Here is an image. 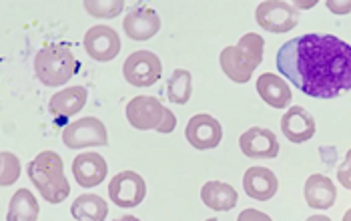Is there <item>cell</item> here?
<instances>
[{"instance_id":"cell-1","label":"cell","mask_w":351,"mask_h":221,"mask_svg":"<svg viewBox=\"0 0 351 221\" xmlns=\"http://www.w3.org/2000/svg\"><path fill=\"white\" fill-rule=\"evenodd\" d=\"M277 69L313 99H337L351 91V45L335 34H303L281 45Z\"/></svg>"},{"instance_id":"cell-24","label":"cell","mask_w":351,"mask_h":221,"mask_svg":"<svg viewBox=\"0 0 351 221\" xmlns=\"http://www.w3.org/2000/svg\"><path fill=\"white\" fill-rule=\"evenodd\" d=\"M84 8L90 16H97V19H114L119 16L123 10H125V2L117 0V2H110V0H86L84 2Z\"/></svg>"},{"instance_id":"cell-6","label":"cell","mask_w":351,"mask_h":221,"mask_svg":"<svg viewBox=\"0 0 351 221\" xmlns=\"http://www.w3.org/2000/svg\"><path fill=\"white\" fill-rule=\"evenodd\" d=\"M123 77L133 86H153L162 77V62L151 51H135L123 62Z\"/></svg>"},{"instance_id":"cell-25","label":"cell","mask_w":351,"mask_h":221,"mask_svg":"<svg viewBox=\"0 0 351 221\" xmlns=\"http://www.w3.org/2000/svg\"><path fill=\"white\" fill-rule=\"evenodd\" d=\"M0 161H2L0 185L2 187H8V185H12L21 177V161H19V157L14 153H8V151H2Z\"/></svg>"},{"instance_id":"cell-3","label":"cell","mask_w":351,"mask_h":221,"mask_svg":"<svg viewBox=\"0 0 351 221\" xmlns=\"http://www.w3.org/2000/svg\"><path fill=\"white\" fill-rule=\"evenodd\" d=\"M263 45L265 40L259 34L247 32L239 38L237 45L225 47L219 55V65L225 77H229L233 83H249L253 71L263 60Z\"/></svg>"},{"instance_id":"cell-15","label":"cell","mask_w":351,"mask_h":221,"mask_svg":"<svg viewBox=\"0 0 351 221\" xmlns=\"http://www.w3.org/2000/svg\"><path fill=\"white\" fill-rule=\"evenodd\" d=\"M281 131L291 143H305L315 135V119L303 107H291L281 117Z\"/></svg>"},{"instance_id":"cell-29","label":"cell","mask_w":351,"mask_h":221,"mask_svg":"<svg viewBox=\"0 0 351 221\" xmlns=\"http://www.w3.org/2000/svg\"><path fill=\"white\" fill-rule=\"evenodd\" d=\"M327 8L333 10L335 14H348L351 12V2H327Z\"/></svg>"},{"instance_id":"cell-12","label":"cell","mask_w":351,"mask_h":221,"mask_svg":"<svg viewBox=\"0 0 351 221\" xmlns=\"http://www.w3.org/2000/svg\"><path fill=\"white\" fill-rule=\"evenodd\" d=\"M239 147L249 159H275L279 155L277 135L265 127H251L239 137Z\"/></svg>"},{"instance_id":"cell-10","label":"cell","mask_w":351,"mask_h":221,"mask_svg":"<svg viewBox=\"0 0 351 221\" xmlns=\"http://www.w3.org/2000/svg\"><path fill=\"white\" fill-rule=\"evenodd\" d=\"M84 51L86 55L99 62H108L121 53V36L114 28L99 25L86 30L84 34Z\"/></svg>"},{"instance_id":"cell-4","label":"cell","mask_w":351,"mask_h":221,"mask_svg":"<svg viewBox=\"0 0 351 221\" xmlns=\"http://www.w3.org/2000/svg\"><path fill=\"white\" fill-rule=\"evenodd\" d=\"M79 67L81 65L73 51L64 45H49L34 56V73L38 81L47 86L69 83L77 75Z\"/></svg>"},{"instance_id":"cell-19","label":"cell","mask_w":351,"mask_h":221,"mask_svg":"<svg viewBox=\"0 0 351 221\" xmlns=\"http://www.w3.org/2000/svg\"><path fill=\"white\" fill-rule=\"evenodd\" d=\"M86 89L84 86H66L60 93H54L49 103V109L58 119H69L84 109L86 105Z\"/></svg>"},{"instance_id":"cell-32","label":"cell","mask_w":351,"mask_h":221,"mask_svg":"<svg viewBox=\"0 0 351 221\" xmlns=\"http://www.w3.org/2000/svg\"><path fill=\"white\" fill-rule=\"evenodd\" d=\"M343 221H351V209H350V211H346V216H343Z\"/></svg>"},{"instance_id":"cell-20","label":"cell","mask_w":351,"mask_h":221,"mask_svg":"<svg viewBox=\"0 0 351 221\" xmlns=\"http://www.w3.org/2000/svg\"><path fill=\"white\" fill-rule=\"evenodd\" d=\"M201 199L213 211H231L237 205V191L223 181H207L201 187Z\"/></svg>"},{"instance_id":"cell-27","label":"cell","mask_w":351,"mask_h":221,"mask_svg":"<svg viewBox=\"0 0 351 221\" xmlns=\"http://www.w3.org/2000/svg\"><path fill=\"white\" fill-rule=\"evenodd\" d=\"M175 127H177V117H175V113L171 109H167L165 113V121H162V125L159 127V133L162 135H169V133H173L175 131Z\"/></svg>"},{"instance_id":"cell-8","label":"cell","mask_w":351,"mask_h":221,"mask_svg":"<svg viewBox=\"0 0 351 221\" xmlns=\"http://www.w3.org/2000/svg\"><path fill=\"white\" fill-rule=\"evenodd\" d=\"M167 109L161 105L159 99L149 95H138L127 103V121L136 131H159L165 121Z\"/></svg>"},{"instance_id":"cell-16","label":"cell","mask_w":351,"mask_h":221,"mask_svg":"<svg viewBox=\"0 0 351 221\" xmlns=\"http://www.w3.org/2000/svg\"><path fill=\"white\" fill-rule=\"evenodd\" d=\"M243 189L251 199L269 201L279 189L277 175L267 167H251L243 175Z\"/></svg>"},{"instance_id":"cell-23","label":"cell","mask_w":351,"mask_h":221,"mask_svg":"<svg viewBox=\"0 0 351 221\" xmlns=\"http://www.w3.org/2000/svg\"><path fill=\"white\" fill-rule=\"evenodd\" d=\"M191 93H193V75L185 69L173 71L167 83V99L175 105H185L189 103Z\"/></svg>"},{"instance_id":"cell-33","label":"cell","mask_w":351,"mask_h":221,"mask_svg":"<svg viewBox=\"0 0 351 221\" xmlns=\"http://www.w3.org/2000/svg\"><path fill=\"white\" fill-rule=\"evenodd\" d=\"M205 221H217V220H215V218H211V220H205Z\"/></svg>"},{"instance_id":"cell-26","label":"cell","mask_w":351,"mask_h":221,"mask_svg":"<svg viewBox=\"0 0 351 221\" xmlns=\"http://www.w3.org/2000/svg\"><path fill=\"white\" fill-rule=\"evenodd\" d=\"M337 179H339V183H341L346 189H351V149L348 151L343 163L337 169Z\"/></svg>"},{"instance_id":"cell-22","label":"cell","mask_w":351,"mask_h":221,"mask_svg":"<svg viewBox=\"0 0 351 221\" xmlns=\"http://www.w3.org/2000/svg\"><path fill=\"white\" fill-rule=\"evenodd\" d=\"M38 209V201L30 194V189H19L10 199L6 221H36Z\"/></svg>"},{"instance_id":"cell-5","label":"cell","mask_w":351,"mask_h":221,"mask_svg":"<svg viewBox=\"0 0 351 221\" xmlns=\"http://www.w3.org/2000/svg\"><path fill=\"white\" fill-rule=\"evenodd\" d=\"M62 143L69 149H84V147H107V127L97 117H82L79 121L69 123L62 129Z\"/></svg>"},{"instance_id":"cell-13","label":"cell","mask_w":351,"mask_h":221,"mask_svg":"<svg viewBox=\"0 0 351 221\" xmlns=\"http://www.w3.org/2000/svg\"><path fill=\"white\" fill-rule=\"evenodd\" d=\"M123 28L129 38L141 43V40L153 38L161 30V19L153 8L143 4V6H135L127 12V16L123 21Z\"/></svg>"},{"instance_id":"cell-31","label":"cell","mask_w":351,"mask_h":221,"mask_svg":"<svg viewBox=\"0 0 351 221\" xmlns=\"http://www.w3.org/2000/svg\"><path fill=\"white\" fill-rule=\"evenodd\" d=\"M114 221H138V218H135V216H125V218H119V220Z\"/></svg>"},{"instance_id":"cell-7","label":"cell","mask_w":351,"mask_h":221,"mask_svg":"<svg viewBox=\"0 0 351 221\" xmlns=\"http://www.w3.org/2000/svg\"><path fill=\"white\" fill-rule=\"evenodd\" d=\"M255 19L259 23V27L275 32V34H283L287 30H293L299 23V10L295 4L291 2H283V0H265L257 6Z\"/></svg>"},{"instance_id":"cell-2","label":"cell","mask_w":351,"mask_h":221,"mask_svg":"<svg viewBox=\"0 0 351 221\" xmlns=\"http://www.w3.org/2000/svg\"><path fill=\"white\" fill-rule=\"evenodd\" d=\"M28 179L49 203H62L71 195V183L64 175L62 157L56 151H40L28 163Z\"/></svg>"},{"instance_id":"cell-30","label":"cell","mask_w":351,"mask_h":221,"mask_svg":"<svg viewBox=\"0 0 351 221\" xmlns=\"http://www.w3.org/2000/svg\"><path fill=\"white\" fill-rule=\"evenodd\" d=\"M307 221H331L327 216H311V218H307Z\"/></svg>"},{"instance_id":"cell-21","label":"cell","mask_w":351,"mask_h":221,"mask_svg":"<svg viewBox=\"0 0 351 221\" xmlns=\"http://www.w3.org/2000/svg\"><path fill=\"white\" fill-rule=\"evenodd\" d=\"M71 213L77 221H105L108 216V205L101 195L84 194L73 201Z\"/></svg>"},{"instance_id":"cell-14","label":"cell","mask_w":351,"mask_h":221,"mask_svg":"<svg viewBox=\"0 0 351 221\" xmlns=\"http://www.w3.org/2000/svg\"><path fill=\"white\" fill-rule=\"evenodd\" d=\"M107 161L99 153H81L73 161V175H75L77 183L84 189L101 185L107 179Z\"/></svg>"},{"instance_id":"cell-17","label":"cell","mask_w":351,"mask_h":221,"mask_svg":"<svg viewBox=\"0 0 351 221\" xmlns=\"http://www.w3.org/2000/svg\"><path fill=\"white\" fill-rule=\"evenodd\" d=\"M255 86H257L259 97L273 109H287L289 103L293 101L291 89L281 77H277L273 73H263L261 77H257Z\"/></svg>"},{"instance_id":"cell-11","label":"cell","mask_w":351,"mask_h":221,"mask_svg":"<svg viewBox=\"0 0 351 221\" xmlns=\"http://www.w3.org/2000/svg\"><path fill=\"white\" fill-rule=\"evenodd\" d=\"M185 137L191 145L199 151L215 149L223 141V127L211 115H195L191 117L187 127H185Z\"/></svg>"},{"instance_id":"cell-18","label":"cell","mask_w":351,"mask_h":221,"mask_svg":"<svg viewBox=\"0 0 351 221\" xmlns=\"http://www.w3.org/2000/svg\"><path fill=\"white\" fill-rule=\"evenodd\" d=\"M303 195L309 207L313 209H329L333 207L335 199H337V189L333 185V181L325 175L313 173L309 175V179L305 181Z\"/></svg>"},{"instance_id":"cell-28","label":"cell","mask_w":351,"mask_h":221,"mask_svg":"<svg viewBox=\"0 0 351 221\" xmlns=\"http://www.w3.org/2000/svg\"><path fill=\"white\" fill-rule=\"evenodd\" d=\"M237 221H273L267 216V213H263V211H257V209H245L239 213V218Z\"/></svg>"},{"instance_id":"cell-9","label":"cell","mask_w":351,"mask_h":221,"mask_svg":"<svg viewBox=\"0 0 351 221\" xmlns=\"http://www.w3.org/2000/svg\"><path fill=\"white\" fill-rule=\"evenodd\" d=\"M147 195V183L135 171H121L110 179L108 197L117 207H136Z\"/></svg>"}]
</instances>
